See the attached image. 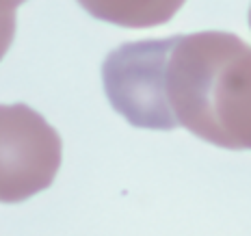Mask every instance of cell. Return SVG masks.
Listing matches in <instances>:
<instances>
[{
    "mask_svg": "<svg viewBox=\"0 0 251 236\" xmlns=\"http://www.w3.org/2000/svg\"><path fill=\"white\" fill-rule=\"evenodd\" d=\"M186 0H78L98 20L124 28H151L167 24Z\"/></svg>",
    "mask_w": 251,
    "mask_h": 236,
    "instance_id": "3",
    "label": "cell"
},
{
    "mask_svg": "<svg viewBox=\"0 0 251 236\" xmlns=\"http://www.w3.org/2000/svg\"><path fill=\"white\" fill-rule=\"evenodd\" d=\"M63 158L61 137L26 104H0V204H20L46 191Z\"/></svg>",
    "mask_w": 251,
    "mask_h": 236,
    "instance_id": "2",
    "label": "cell"
},
{
    "mask_svg": "<svg viewBox=\"0 0 251 236\" xmlns=\"http://www.w3.org/2000/svg\"><path fill=\"white\" fill-rule=\"evenodd\" d=\"M15 35V11H0V61L13 44Z\"/></svg>",
    "mask_w": 251,
    "mask_h": 236,
    "instance_id": "4",
    "label": "cell"
},
{
    "mask_svg": "<svg viewBox=\"0 0 251 236\" xmlns=\"http://www.w3.org/2000/svg\"><path fill=\"white\" fill-rule=\"evenodd\" d=\"M26 0H0V11H15V7H20Z\"/></svg>",
    "mask_w": 251,
    "mask_h": 236,
    "instance_id": "5",
    "label": "cell"
},
{
    "mask_svg": "<svg viewBox=\"0 0 251 236\" xmlns=\"http://www.w3.org/2000/svg\"><path fill=\"white\" fill-rule=\"evenodd\" d=\"M163 96L176 128L217 148L251 150V46L236 35L169 37Z\"/></svg>",
    "mask_w": 251,
    "mask_h": 236,
    "instance_id": "1",
    "label": "cell"
},
{
    "mask_svg": "<svg viewBox=\"0 0 251 236\" xmlns=\"http://www.w3.org/2000/svg\"><path fill=\"white\" fill-rule=\"evenodd\" d=\"M249 26H251V9H249Z\"/></svg>",
    "mask_w": 251,
    "mask_h": 236,
    "instance_id": "6",
    "label": "cell"
}]
</instances>
